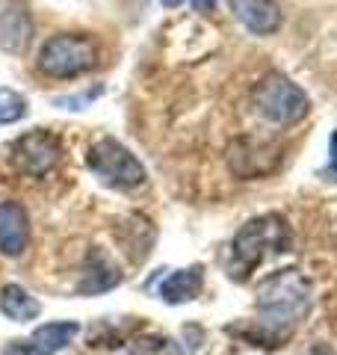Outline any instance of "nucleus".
<instances>
[{
	"label": "nucleus",
	"instance_id": "f257e3e1",
	"mask_svg": "<svg viewBox=\"0 0 337 355\" xmlns=\"http://www.w3.org/2000/svg\"><path fill=\"white\" fill-rule=\"evenodd\" d=\"M311 305L313 287L302 270L287 266V270L266 275L254 291L257 320L252 326V338H261L266 347H278L290 335V329L311 314Z\"/></svg>",
	"mask_w": 337,
	"mask_h": 355
},
{
	"label": "nucleus",
	"instance_id": "f03ea898",
	"mask_svg": "<svg viewBox=\"0 0 337 355\" xmlns=\"http://www.w3.org/2000/svg\"><path fill=\"white\" fill-rule=\"evenodd\" d=\"M293 249V228L281 214H261L243 222L231 240L228 252V272L231 279H249V275L273 254H284Z\"/></svg>",
	"mask_w": 337,
	"mask_h": 355
},
{
	"label": "nucleus",
	"instance_id": "7ed1b4c3",
	"mask_svg": "<svg viewBox=\"0 0 337 355\" xmlns=\"http://www.w3.org/2000/svg\"><path fill=\"white\" fill-rule=\"evenodd\" d=\"M98 44L83 33H56L39 48L36 69L53 80H74L98 69Z\"/></svg>",
	"mask_w": 337,
	"mask_h": 355
},
{
	"label": "nucleus",
	"instance_id": "20e7f679",
	"mask_svg": "<svg viewBox=\"0 0 337 355\" xmlns=\"http://www.w3.org/2000/svg\"><path fill=\"white\" fill-rule=\"evenodd\" d=\"M252 104L257 116L278 128L296 125V121H302L311 113L308 92L281 71H269L257 80V86L252 89Z\"/></svg>",
	"mask_w": 337,
	"mask_h": 355
},
{
	"label": "nucleus",
	"instance_id": "39448f33",
	"mask_svg": "<svg viewBox=\"0 0 337 355\" xmlns=\"http://www.w3.org/2000/svg\"><path fill=\"white\" fill-rule=\"evenodd\" d=\"M86 166L101 184L119 193L137 190V187L145 184V178H148L142 160L128 146H121L116 137H98L86 148Z\"/></svg>",
	"mask_w": 337,
	"mask_h": 355
},
{
	"label": "nucleus",
	"instance_id": "423d86ee",
	"mask_svg": "<svg viewBox=\"0 0 337 355\" xmlns=\"http://www.w3.org/2000/svg\"><path fill=\"white\" fill-rule=\"evenodd\" d=\"M62 160V142L56 133L36 128L27 130L9 146V163L24 178H48Z\"/></svg>",
	"mask_w": 337,
	"mask_h": 355
},
{
	"label": "nucleus",
	"instance_id": "0eeeda50",
	"mask_svg": "<svg viewBox=\"0 0 337 355\" xmlns=\"http://www.w3.org/2000/svg\"><path fill=\"white\" fill-rule=\"evenodd\" d=\"M278 160H281V148L254 137H240L228 146V169L237 178H243V181H254V178L275 172Z\"/></svg>",
	"mask_w": 337,
	"mask_h": 355
},
{
	"label": "nucleus",
	"instance_id": "6e6552de",
	"mask_svg": "<svg viewBox=\"0 0 337 355\" xmlns=\"http://www.w3.org/2000/svg\"><path fill=\"white\" fill-rule=\"evenodd\" d=\"M36 24L24 0H0V51L9 57H21L30 42Z\"/></svg>",
	"mask_w": 337,
	"mask_h": 355
},
{
	"label": "nucleus",
	"instance_id": "1a4fd4ad",
	"mask_svg": "<svg viewBox=\"0 0 337 355\" xmlns=\"http://www.w3.org/2000/svg\"><path fill=\"white\" fill-rule=\"evenodd\" d=\"M228 9L252 36H273L284 21L278 0H228Z\"/></svg>",
	"mask_w": 337,
	"mask_h": 355
},
{
	"label": "nucleus",
	"instance_id": "9d476101",
	"mask_svg": "<svg viewBox=\"0 0 337 355\" xmlns=\"http://www.w3.org/2000/svg\"><path fill=\"white\" fill-rule=\"evenodd\" d=\"M30 246V216L18 202H0V252L21 258Z\"/></svg>",
	"mask_w": 337,
	"mask_h": 355
},
{
	"label": "nucleus",
	"instance_id": "9b49d317",
	"mask_svg": "<svg viewBox=\"0 0 337 355\" xmlns=\"http://www.w3.org/2000/svg\"><path fill=\"white\" fill-rule=\"evenodd\" d=\"M119 282H121V272H119V266L112 263L110 254L104 249H98V246L89 249L86 261H83V272H80L77 293L98 296V293H104V291H112Z\"/></svg>",
	"mask_w": 337,
	"mask_h": 355
},
{
	"label": "nucleus",
	"instance_id": "f8f14e48",
	"mask_svg": "<svg viewBox=\"0 0 337 355\" xmlns=\"http://www.w3.org/2000/svg\"><path fill=\"white\" fill-rule=\"evenodd\" d=\"M154 237H157L154 225L145 216L130 214V216L116 222V240H119L121 252L130 258V263H142L145 258H148V252L154 246Z\"/></svg>",
	"mask_w": 337,
	"mask_h": 355
},
{
	"label": "nucleus",
	"instance_id": "ddd939ff",
	"mask_svg": "<svg viewBox=\"0 0 337 355\" xmlns=\"http://www.w3.org/2000/svg\"><path fill=\"white\" fill-rule=\"evenodd\" d=\"M201 287H205V266H184V270L168 272L157 287V293L168 305H184L193 302L201 293Z\"/></svg>",
	"mask_w": 337,
	"mask_h": 355
},
{
	"label": "nucleus",
	"instance_id": "4468645a",
	"mask_svg": "<svg viewBox=\"0 0 337 355\" xmlns=\"http://www.w3.org/2000/svg\"><path fill=\"white\" fill-rule=\"evenodd\" d=\"M0 314L15 320V323H30L42 314V302L33 293H27L21 284H6L0 291Z\"/></svg>",
	"mask_w": 337,
	"mask_h": 355
},
{
	"label": "nucleus",
	"instance_id": "2eb2a0df",
	"mask_svg": "<svg viewBox=\"0 0 337 355\" xmlns=\"http://www.w3.org/2000/svg\"><path fill=\"white\" fill-rule=\"evenodd\" d=\"M80 335V323H69V320H60V323H44V326H39L36 331H33V343H39V347L48 352V355H53V352H60V349H65L69 343Z\"/></svg>",
	"mask_w": 337,
	"mask_h": 355
},
{
	"label": "nucleus",
	"instance_id": "dca6fc26",
	"mask_svg": "<svg viewBox=\"0 0 337 355\" xmlns=\"http://www.w3.org/2000/svg\"><path fill=\"white\" fill-rule=\"evenodd\" d=\"M130 355H187L181 343L166 338V335H139L128 343Z\"/></svg>",
	"mask_w": 337,
	"mask_h": 355
},
{
	"label": "nucleus",
	"instance_id": "f3484780",
	"mask_svg": "<svg viewBox=\"0 0 337 355\" xmlns=\"http://www.w3.org/2000/svg\"><path fill=\"white\" fill-rule=\"evenodd\" d=\"M27 116V98L15 89H0V125H15Z\"/></svg>",
	"mask_w": 337,
	"mask_h": 355
},
{
	"label": "nucleus",
	"instance_id": "a211bd4d",
	"mask_svg": "<svg viewBox=\"0 0 337 355\" xmlns=\"http://www.w3.org/2000/svg\"><path fill=\"white\" fill-rule=\"evenodd\" d=\"M101 92H104L101 86H92L89 92H77V95H69V98H53V104L56 107H65V110H83V107L92 104Z\"/></svg>",
	"mask_w": 337,
	"mask_h": 355
},
{
	"label": "nucleus",
	"instance_id": "6ab92c4d",
	"mask_svg": "<svg viewBox=\"0 0 337 355\" xmlns=\"http://www.w3.org/2000/svg\"><path fill=\"white\" fill-rule=\"evenodd\" d=\"M3 355H48V352H44L39 343H33V340H12L3 349Z\"/></svg>",
	"mask_w": 337,
	"mask_h": 355
},
{
	"label": "nucleus",
	"instance_id": "aec40b11",
	"mask_svg": "<svg viewBox=\"0 0 337 355\" xmlns=\"http://www.w3.org/2000/svg\"><path fill=\"white\" fill-rule=\"evenodd\" d=\"M189 3H193V9L201 15H210L213 9H216V0H189Z\"/></svg>",
	"mask_w": 337,
	"mask_h": 355
},
{
	"label": "nucleus",
	"instance_id": "412c9836",
	"mask_svg": "<svg viewBox=\"0 0 337 355\" xmlns=\"http://www.w3.org/2000/svg\"><path fill=\"white\" fill-rule=\"evenodd\" d=\"M325 169H337V130L329 139V166H325Z\"/></svg>",
	"mask_w": 337,
	"mask_h": 355
},
{
	"label": "nucleus",
	"instance_id": "4be33fe9",
	"mask_svg": "<svg viewBox=\"0 0 337 355\" xmlns=\"http://www.w3.org/2000/svg\"><path fill=\"white\" fill-rule=\"evenodd\" d=\"M311 355H337L331 347H329V343H317V347H313V352Z\"/></svg>",
	"mask_w": 337,
	"mask_h": 355
},
{
	"label": "nucleus",
	"instance_id": "5701e85b",
	"mask_svg": "<svg viewBox=\"0 0 337 355\" xmlns=\"http://www.w3.org/2000/svg\"><path fill=\"white\" fill-rule=\"evenodd\" d=\"M181 3H184V0H163V6H166V9H178Z\"/></svg>",
	"mask_w": 337,
	"mask_h": 355
},
{
	"label": "nucleus",
	"instance_id": "b1692460",
	"mask_svg": "<svg viewBox=\"0 0 337 355\" xmlns=\"http://www.w3.org/2000/svg\"><path fill=\"white\" fill-rule=\"evenodd\" d=\"M325 178H331V181H337V169H322Z\"/></svg>",
	"mask_w": 337,
	"mask_h": 355
}]
</instances>
